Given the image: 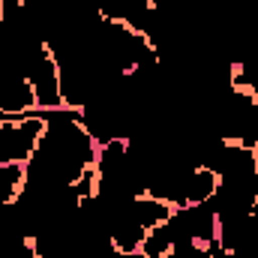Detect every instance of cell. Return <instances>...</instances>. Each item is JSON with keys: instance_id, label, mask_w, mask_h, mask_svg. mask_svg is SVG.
<instances>
[{"instance_id": "cell-1", "label": "cell", "mask_w": 258, "mask_h": 258, "mask_svg": "<svg viewBox=\"0 0 258 258\" xmlns=\"http://www.w3.org/2000/svg\"><path fill=\"white\" fill-rule=\"evenodd\" d=\"M99 144L81 123V111H45V132L24 162V183L33 186H75L96 165Z\"/></svg>"}, {"instance_id": "cell-2", "label": "cell", "mask_w": 258, "mask_h": 258, "mask_svg": "<svg viewBox=\"0 0 258 258\" xmlns=\"http://www.w3.org/2000/svg\"><path fill=\"white\" fill-rule=\"evenodd\" d=\"M165 231H168L171 243L210 246L219 237V219H216V210L210 207V201H201V204H189V207H174L171 219L165 222Z\"/></svg>"}, {"instance_id": "cell-3", "label": "cell", "mask_w": 258, "mask_h": 258, "mask_svg": "<svg viewBox=\"0 0 258 258\" xmlns=\"http://www.w3.org/2000/svg\"><path fill=\"white\" fill-rule=\"evenodd\" d=\"M45 132V114L0 117V162H27Z\"/></svg>"}, {"instance_id": "cell-4", "label": "cell", "mask_w": 258, "mask_h": 258, "mask_svg": "<svg viewBox=\"0 0 258 258\" xmlns=\"http://www.w3.org/2000/svg\"><path fill=\"white\" fill-rule=\"evenodd\" d=\"M36 111L33 84L21 66L9 57H0V117H24Z\"/></svg>"}, {"instance_id": "cell-5", "label": "cell", "mask_w": 258, "mask_h": 258, "mask_svg": "<svg viewBox=\"0 0 258 258\" xmlns=\"http://www.w3.org/2000/svg\"><path fill=\"white\" fill-rule=\"evenodd\" d=\"M96 12L108 21L126 24V27L144 33V36H147V30L153 24V15H156L150 0H96Z\"/></svg>"}, {"instance_id": "cell-6", "label": "cell", "mask_w": 258, "mask_h": 258, "mask_svg": "<svg viewBox=\"0 0 258 258\" xmlns=\"http://www.w3.org/2000/svg\"><path fill=\"white\" fill-rule=\"evenodd\" d=\"M3 258H39V252H36V246H33L30 237H21V240H15L12 246H6Z\"/></svg>"}, {"instance_id": "cell-7", "label": "cell", "mask_w": 258, "mask_h": 258, "mask_svg": "<svg viewBox=\"0 0 258 258\" xmlns=\"http://www.w3.org/2000/svg\"><path fill=\"white\" fill-rule=\"evenodd\" d=\"M102 258H147L141 249H135V252H123V249H111L108 255H102Z\"/></svg>"}, {"instance_id": "cell-8", "label": "cell", "mask_w": 258, "mask_h": 258, "mask_svg": "<svg viewBox=\"0 0 258 258\" xmlns=\"http://www.w3.org/2000/svg\"><path fill=\"white\" fill-rule=\"evenodd\" d=\"M252 153H255V165H258V144H255V147H252Z\"/></svg>"}]
</instances>
